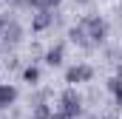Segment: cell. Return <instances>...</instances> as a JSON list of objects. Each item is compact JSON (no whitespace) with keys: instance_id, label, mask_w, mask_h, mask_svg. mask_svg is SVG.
Masks as SVG:
<instances>
[{"instance_id":"6da1fadb","label":"cell","mask_w":122,"mask_h":119,"mask_svg":"<svg viewBox=\"0 0 122 119\" xmlns=\"http://www.w3.org/2000/svg\"><path fill=\"white\" fill-rule=\"evenodd\" d=\"M80 26L88 31V37H91V45H99L105 37H108V26L97 17V14H88V17H82L80 20Z\"/></svg>"},{"instance_id":"7a4b0ae2","label":"cell","mask_w":122,"mask_h":119,"mask_svg":"<svg viewBox=\"0 0 122 119\" xmlns=\"http://www.w3.org/2000/svg\"><path fill=\"white\" fill-rule=\"evenodd\" d=\"M60 102H62V111H65L68 116H80V114H82V99H80L77 91L68 88V91L60 96Z\"/></svg>"},{"instance_id":"3957f363","label":"cell","mask_w":122,"mask_h":119,"mask_svg":"<svg viewBox=\"0 0 122 119\" xmlns=\"http://www.w3.org/2000/svg\"><path fill=\"white\" fill-rule=\"evenodd\" d=\"M91 77H94L91 65H74V68L65 71V79H68V82H85V79H91Z\"/></svg>"},{"instance_id":"277c9868","label":"cell","mask_w":122,"mask_h":119,"mask_svg":"<svg viewBox=\"0 0 122 119\" xmlns=\"http://www.w3.org/2000/svg\"><path fill=\"white\" fill-rule=\"evenodd\" d=\"M68 34H71V40H74V43H80L82 48H94V45H91V40H88V31L82 29V26H74Z\"/></svg>"},{"instance_id":"5b68a950","label":"cell","mask_w":122,"mask_h":119,"mask_svg":"<svg viewBox=\"0 0 122 119\" xmlns=\"http://www.w3.org/2000/svg\"><path fill=\"white\" fill-rule=\"evenodd\" d=\"M14 96H17V91L11 88V85H0V108L11 105V102H14Z\"/></svg>"},{"instance_id":"8992f818","label":"cell","mask_w":122,"mask_h":119,"mask_svg":"<svg viewBox=\"0 0 122 119\" xmlns=\"http://www.w3.org/2000/svg\"><path fill=\"white\" fill-rule=\"evenodd\" d=\"M46 62H48V65H60V62H62V45H54V48H48V54H46Z\"/></svg>"},{"instance_id":"52a82bcc","label":"cell","mask_w":122,"mask_h":119,"mask_svg":"<svg viewBox=\"0 0 122 119\" xmlns=\"http://www.w3.org/2000/svg\"><path fill=\"white\" fill-rule=\"evenodd\" d=\"M51 20H54V17H51V14H48V11L43 9V11H37V17H34V29H46V26H48Z\"/></svg>"},{"instance_id":"ba28073f","label":"cell","mask_w":122,"mask_h":119,"mask_svg":"<svg viewBox=\"0 0 122 119\" xmlns=\"http://www.w3.org/2000/svg\"><path fill=\"white\" fill-rule=\"evenodd\" d=\"M23 79L34 85V82L40 79V68H37V65H29V68H23Z\"/></svg>"},{"instance_id":"9c48e42d","label":"cell","mask_w":122,"mask_h":119,"mask_svg":"<svg viewBox=\"0 0 122 119\" xmlns=\"http://www.w3.org/2000/svg\"><path fill=\"white\" fill-rule=\"evenodd\" d=\"M108 88H111L114 94H117V102L122 105V79H119V77H114V79H108Z\"/></svg>"},{"instance_id":"30bf717a","label":"cell","mask_w":122,"mask_h":119,"mask_svg":"<svg viewBox=\"0 0 122 119\" xmlns=\"http://www.w3.org/2000/svg\"><path fill=\"white\" fill-rule=\"evenodd\" d=\"M51 114H54V111H48L46 105H34V116L31 119H51Z\"/></svg>"},{"instance_id":"8fae6325","label":"cell","mask_w":122,"mask_h":119,"mask_svg":"<svg viewBox=\"0 0 122 119\" xmlns=\"http://www.w3.org/2000/svg\"><path fill=\"white\" fill-rule=\"evenodd\" d=\"M57 3H60V0H40V9L48 11V6H57Z\"/></svg>"},{"instance_id":"7c38bea8","label":"cell","mask_w":122,"mask_h":119,"mask_svg":"<svg viewBox=\"0 0 122 119\" xmlns=\"http://www.w3.org/2000/svg\"><path fill=\"white\" fill-rule=\"evenodd\" d=\"M51 119H74V116H68L65 111H57V114H51Z\"/></svg>"},{"instance_id":"4fadbf2b","label":"cell","mask_w":122,"mask_h":119,"mask_svg":"<svg viewBox=\"0 0 122 119\" xmlns=\"http://www.w3.org/2000/svg\"><path fill=\"white\" fill-rule=\"evenodd\" d=\"M117 74H119V79H122V62H119V65H117Z\"/></svg>"},{"instance_id":"5bb4252c","label":"cell","mask_w":122,"mask_h":119,"mask_svg":"<svg viewBox=\"0 0 122 119\" xmlns=\"http://www.w3.org/2000/svg\"><path fill=\"white\" fill-rule=\"evenodd\" d=\"M88 119H99V116H88Z\"/></svg>"},{"instance_id":"9a60e30c","label":"cell","mask_w":122,"mask_h":119,"mask_svg":"<svg viewBox=\"0 0 122 119\" xmlns=\"http://www.w3.org/2000/svg\"><path fill=\"white\" fill-rule=\"evenodd\" d=\"M80 3H85V0H80Z\"/></svg>"}]
</instances>
